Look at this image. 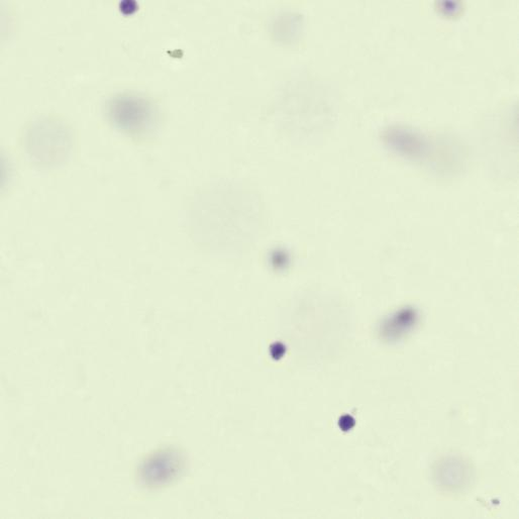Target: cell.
<instances>
[{
  "instance_id": "cell-1",
  "label": "cell",
  "mask_w": 519,
  "mask_h": 519,
  "mask_svg": "<svg viewBox=\"0 0 519 519\" xmlns=\"http://www.w3.org/2000/svg\"><path fill=\"white\" fill-rule=\"evenodd\" d=\"M109 114L116 127L132 135H143L155 123V113L149 101L131 94L113 98Z\"/></svg>"
},
{
  "instance_id": "cell-2",
  "label": "cell",
  "mask_w": 519,
  "mask_h": 519,
  "mask_svg": "<svg viewBox=\"0 0 519 519\" xmlns=\"http://www.w3.org/2000/svg\"><path fill=\"white\" fill-rule=\"evenodd\" d=\"M181 469V459L172 451H162L146 460L141 468V478L151 486L173 479Z\"/></svg>"
}]
</instances>
